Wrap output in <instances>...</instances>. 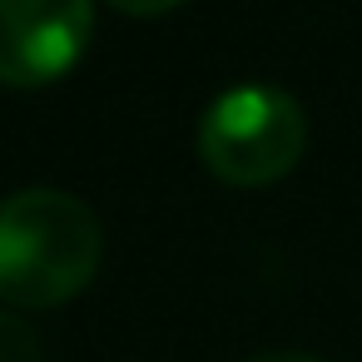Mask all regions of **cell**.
I'll use <instances>...</instances> for the list:
<instances>
[{"mask_svg":"<svg viewBox=\"0 0 362 362\" xmlns=\"http://www.w3.org/2000/svg\"><path fill=\"white\" fill-rule=\"evenodd\" d=\"M100 253V218L75 194L21 189L0 199V303L60 308L90 288Z\"/></svg>","mask_w":362,"mask_h":362,"instance_id":"1","label":"cell"},{"mask_svg":"<svg viewBox=\"0 0 362 362\" xmlns=\"http://www.w3.org/2000/svg\"><path fill=\"white\" fill-rule=\"evenodd\" d=\"M308 149V115L288 90L238 85L218 95L199 124V159L233 189L278 184Z\"/></svg>","mask_w":362,"mask_h":362,"instance_id":"2","label":"cell"},{"mask_svg":"<svg viewBox=\"0 0 362 362\" xmlns=\"http://www.w3.org/2000/svg\"><path fill=\"white\" fill-rule=\"evenodd\" d=\"M95 35L90 0H0V85L65 80Z\"/></svg>","mask_w":362,"mask_h":362,"instance_id":"3","label":"cell"},{"mask_svg":"<svg viewBox=\"0 0 362 362\" xmlns=\"http://www.w3.org/2000/svg\"><path fill=\"white\" fill-rule=\"evenodd\" d=\"M0 362H40V337L16 313H0Z\"/></svg>","mask_w":362,"mask_h":362,"instance_id":"4","label":"cell"},{"mask_svg":"<svg viewBox=\"0 0 362 362\" xmlns=\"http://www.w3.org/2000/svg\"><path fill=\"white\" fill-rule=\"evenodd\" d=\"M110 6L124 11V16H164V11L184 6V0H110Z\"/></svg>","mask_w":362,"mask_h":362,"instance_id":"5","label":"cell"},{"mask_svg":"<svg viewBox=\"0 0 362 362\" xmlns=\"http://www.w3.org/2000/svg\"><path fill=\"white\" fill-rule=\"evenodd\" d=\"M248 362H322V357H313V352H258Z\"/></svg>","mask_w":362,"mask_h":362,"instance_id":"6","label":"cell"}]
</instances>
